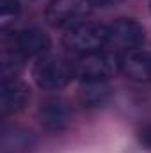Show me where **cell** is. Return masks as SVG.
Instances as JSON below:
<instances>
[{
	"label": "cell",
	"mask_w": 151,
	"mask_h": 153,
	"mask_svg": "<svg viewBox=\"0 0 151 153\" xmlns=\"http://www.w3.org/2000/svg\"><path fill=\"white\" fill-rule=\"evenodd\" d=\"M32 76L41 89L57 91L66 87L75 76V62L68 61L62 55L46 53L43 57H38L32 70Z\"/></svg>",
	"instance_id": "cell-1"
},
{
	"label": "cell",
	"mask_w": 151,
	"mask_h": 153,
	"mask_svg": "<svg viewBox=\"0 0 151 153\" xmlns=\"http://www.w3.org/2000/svg\"><path fill=\"white\" fill-rule=\"evenodd\" d=\"M121 71V55L115 52H91L75 62V76L80 82H107Z\"/></svg>",
	"instance_id": "cell-2"
},
{
	"label": "cell",
	"mask_w": 151,
	"mask_h": 153,
	"mask_svg": "<svg viewBox=\"0 0 151 153\" xmlns=\"http://www.w3.org/2000/svg\"><path fill=\"white\" fill-rule=\"evenodd\" d=\"M62 43L70 52L78 55L98 52L103 46H107V25L94 22H80L66 29Z\"/></svg>",
	"instance_id": "cell-3"
},
{
	"label": "cell",
	"mask_w": 151,
	"mask_h": 153,
	"mask_svg": "<svg viewBox=\"0 0 151 153\" xmlns=\"http://www.w3.org/2000/svg\"><path fill=\"white\" fill-rule=\"evenodd\" d=\"M91 0H52L46 9V22L52 27H73L91 13Z\"/></svg>",
	"instance_id": "cell-4"
},
{
	"label": "cell",
	"mask_w": 151,
	"mask_h": 153,
	"mask_svg": "<svg viewBox=\"0 0 151 153\" xmlns=\"http://www.w3.org/2000/svg\"><path fill=\"white\" fill-rule=\"evenodd\" d=\"M144 39V27L132 18H119L114 23L107 25V46L128 52L142 46Z\"/></svg>",
	"instance_id": "cell-5"
},
{
	"label": "cell",
	"mask_w": 151,
	"mask_h": 153,
	"mask_svg": "<svg viewBox=\"0 0 151 153\" xmlns=\"http://www.w3.org/2000/svg\"><path fill=\"white\" fill-rule=\"evenodd\" d=\"M30 100V89L29 85L16 78V76H9V78H2L0 84V111L4 116L20 112Z\"/></svg>",
	"instance_id": "cell-6"
},
{
	"label": "cell",
	"mask_w": 151,
	"mask_h": 153,
	"mask_svg": "<svg viewBox=\"0 0 151 153\" xmlns=\"http://www.w3.org/2000/svg\"><path fill=\"white\" fill-rule=\"evenodd\" d=\"M121 71L135 82L151 80V46H139L121 55Z\"/></svg>",
	"instance_id": "cell-7"
},
{
	"label": "cell",
	"mask_w": 151,
	"mask_h": 153,
	"mask_svg": "<svg viewBox=\"0 0 151 153\" xmlns=\"http://www.w3.org/2000/svg\"><path fill=\"white\" fill-rule=\"evenodd\" d=\"M39 119L41 125L48 132H61L70 125L71 112L62 98H48L39 107Z\"/></svg>",
	"instance_id": "cell-8"
},
{
	"label": "cell",
	"mask_w": 151,
	"mask_h": 153,
	"mask_svg": "<svg viewBox=\"0 0 151 153\" xmlns=\"http://www.w3.org/2000/svg\"><path fill=\"white\" fill-rule=\"evenodd\" d=\"M16 46L25 57H43L50 52L52 48V39L50 36L39 29V27H29L23 29L14 36Z\"/></svg>",
	"instance_id": "cell-9"
},
{
	"label": "cell",
	"mask_w": 151,
	"mask_h": 153,
	"mask_svg": "<svg viewBox=\"0 0 151 153\" xmlns=\"http://www.w3.org/2000/svg\"><path fill=\"white\" fill-rule=\"evenodd\" d=\"M36 148V137L30 130L11 125L2 128L0 152L2 153H30Z\"/></svg>",
	"instance_id": "cell-10"
},
{
	"label": "cell",
	"mask_w": 151,
	"mask_h": 153,
	"mask_svg": "<svg viewBox=\"0 0 151 153\" xmlns=\"http://www.w3.org/2000/svg\"><path fill=\"white\" fill-rule=\"evenodd\" d=\"M112 96V87L107 82H82L78 89V102L87 107H101L105 105Z\"/></svg>",
	"instance_id": "cell-11"
},
{
	"label": "cell",
	"mask_w": 151,
	"mask_h": 153,
	"mask_svg": "<svg viewBox=\"0 0 151 153\" xmlns=\"http://www.w3.org/2000/svg\"><path fill=\"white\" fill-rule=\"evenodd\" d=\"M25 61V55L20 52V48L16 46L14 36L7 39L4 36L2 39V53H0V66H2V78H9V76H16V73L21 70Z\"/></svg>",
	"instance_id": "cell-12"
},
{
	"label": "cell",
	"mask_w": 151,
	"mask_h": 153,
	"mask_svg": "<svg viewBox=\"0 0 151 153\" xmlns=\"http://www.w3.org/2000/svg\"><path fill=\"white\" fill-rule=\"evenodd\" d=\"M20 13V0H0V27L5 30Z\"/></svg>",
	"instance_id": "cell-13"
},
{
	"label": "cell",
	"mask_w": 151,
	"mask_h": 153,
	"mask_svg": "<svg viewBox=\"0 0 151 153\" xmlns=\"http://www.w3.org/2000/svg\"><path fill=\"white\" fill-rule=\"evenodd\" d=\"M139 141L144 148L151 150V123L150 125H144L141 130H139Z\"/></svg>",
	"instance_id": "cell-14"
},
{
	"label": "cell",
	"mask_w": 151,
	"mask_h": 153,
	"mask_svg": "<svg viewBox=\"0 0 151 153\" xmlns=\"http://www.w3.org/2000/svg\"><path fill=\"white\" fill-rule=\"evenodd\" d=\"M123 0H91L93 7H110V5H115Z\"/></svg>",
	"instance_id": "cell-15"
}]
</instances>
